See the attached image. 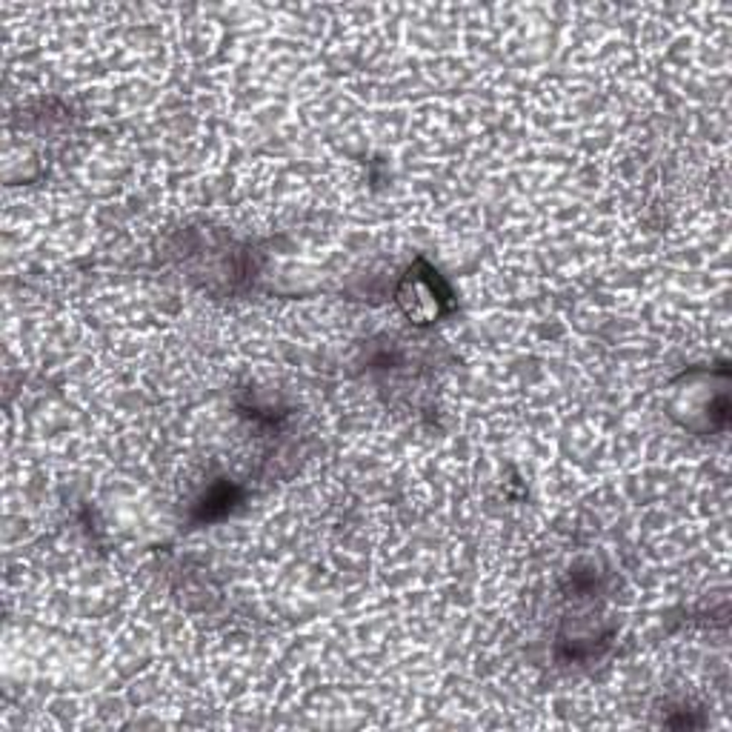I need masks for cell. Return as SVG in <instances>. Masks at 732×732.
I'll return each instance as SVG.
<instances>
[{"label": "cell", "instance_id": "6da1fadb", "mask_svg": "<svg viewBox=\"0 0 732 732\" xmlns=\"http://www.w3.org/2000/svg\"><path fill=\"white\" fill-rule=\"evenodd\" d=\"M398 301H401L404 312L409 318H415L418 324H430V321H435L441 315V298L435 293V286L430 281L412 275V272L404 281L401 298Z\"/></svg>", "mask_w": 732, "mask_h": 732}]
</instances>
